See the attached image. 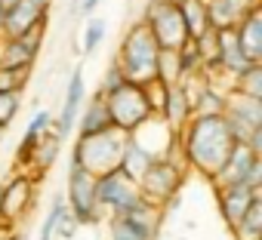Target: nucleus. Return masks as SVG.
I'll list each match as a JSON object with an SVG mask.
<instances>
[{"mask_svg": "<svg viewBox=\"0 0 262 240\" xmlns=\"http://www.w3.org/2000/svg\"><path fill=\"white\" fill-rule=\"evenodd\" d=\"M234 145L237 142L222 114H194L185 127L176 130V151L182 163L210 182L219 176Z\"/></svg>", "mask_w": 262, "mask_h": 240, "instance_id": "nucleus-1", "label": "nucleus"}, {"mask_svg": "<svg viewBox=\"0 0 262 240\" xmlns=\"http://www.w3.org/2000/svg\"><path fill=\"white\" fill-rule=\"evenodd\" d=\"M158 53L161 46L151 37V31L145 28V22H133L126 28V34L120 37L114 62L129 83H148L155 80V71H158Z\"/></svg>", "mask_w": 262, "mask_h": 240, "instance_id": "nucleus-2", "label": "nucleus"}, {"mask_svg": "<svg viewBox=\"0 0 262 240\" xmlns=\"http://www.w3.org/2000/svg\"><path fill=\"white\" fill-rule=\"evenodd\" d=\"M185 173H188V166L182 163L179 151L151 160V166H148V170L142 173V179L136 182L142 200L151 203V206H158V209H164V206L173 203L176 194L182 191V185H185Z\"/></svg>", "mask_w": 262, "mask_h": 240, "instance_id": "nucleus-3", "label": "nucleus"}, {"mask_svg": "<svg viewBox=\"0 0 262 240\" xmlns=\"http://www.w3.org/2000/svg\"><path fill=\"white\" fill-rule=\"evenodd\" d=\"M123 142H126V133H120V130H105L99 136H77L74 145H71V160L68 163L83 166L90 176L111 173L120 163Z\"/></svg>", "mask_w": 262, "mask_h": 240, "instance_id": "nucleus-4", "label": "nucleus"}, {"mask_svg": "<svg viewBox=\"0 0 262 240\" xmlns=\"http://www.w3.org/2000/svg\"><path fill=\"white\" fill-rule=\"evenodd\" d=\"M225 124L234 136V142L250 145L253 151L262 154V99H250L241 92H228L225 99Z\"/></svg>", "mask_w": 262, "mask_h": 240, "instance_id": "nucleus-5", "label": "nucleus"}, {"mask_svg": "<svg viewBox=\"0 0 262 240\" xmlns=\"http://www.w3.org/2000/svg\"><path fill=\"white\" fill-rule=\"evenodd\" d=\"M105 105H108L114 130H120V133H133V130H139L145 124V120L155 117V111H151V105L145 99L142 83H129L126 80L120 89L105 95Z\"/></svg>", "mask_w": 262, "mask_h": 240, "instance_id": "nucleus-6", "label": "nucleus"}, {"mask_svg": "<svg viewBox=\"0 0 262 240\" xmlns=\"http://www.w3.org/2000/svg\"><path fill=\"white\" fill-rule=\"evenodd\" d=\"M65 206L68 212L74 215V222L83 228V225H99L105 215L96 203V176H90L83 166L77 163H68V179H65Z\"/></svg>", "mask_w": 262, "mask_h": 240, "instance_id": "nucleus-7", "label": "nucleus"}, {"mask_svg": "<svg viewBox=\"0 0 262 240\" xmlns=\"http://www.w3.org/2000/svg\"><path fill=\"white\" fill-rule=\"evenodd\" d=\"M139 22H145V28L151 31V37L158 40L161 50H179L188 40V31H185L176 0H148Z\"/></svg>", "mask_w": 262, "mask_h": 240, "instance_id": "nucleus-8", "label": "nucleus"}, {"mask_svg": "<svg viewBox=\"0 0 262 240\" xmlns=\"http://www.w3.org/2000/svg\"><path fill=\"white\" fill-rule=\"evenodd\" d=\"M164 209L139 200L133 209L108 219V240H158Z\"/></svg>", "mask_w": 262, "mask_h": 240, "instance_id": "nucleus-9", "label": "nucleus"}, {"mask_svg": "<svg viewBox=\"0 0 262 240\" xmlns=\"http://www.w3.org/2000/svg\"><path fill=\"white\" fill-rule=\"evenodd\" d=\"M142 200L139 194V185L133 179H126L120 170H111V173H102L96 176V203L102 209V215H120L126 209H133L136 203Z\"/></svg>", "mask_w": 262, "mask_h": 240, "instance_id": "nucleus-10", "label": "nucleus"}, {"mask_svg": "<svg viewBox=\"0 0 262 240\" xmlns=\"http://www.w3.org/2000/svg\"><path fill=\"white\" fill-rule=\"evenodd\" d=\"M213 185H250V188H262V154L253 151L250 145H234L228 160L222 163L219 176L213 179Z\"/></svg>", "mask_w": 262, "mask_h": 240, "instance_id": "nucleus-11", "label": "nucleus"}, {"mask_svg": "<svg viewBox=\"0 0 262 240\" xmlns=\"http://www.w3.org/2000/svg\"><path fill=\"white\" fill-rule=\"evenodd\" d=\"M34 176L16 173L0 185V222L4 225H16L22 215H28V209L34 206Z\"/></svg>", "mask_w": 262, "mask_h": 240, "instance_id": "nucleus-12", "label": "nucleus"}, {"mask_svg": "<svg viewBox=\"0 0 262 240\" xmlns=\"http://www.w3.org/2000/svg\"><path fill=\"white\" fill-rule=\"evenodd\" d=\"M47 25L22 34V37H0V68L10 71H31L37 62V53L43 46Z\"/></svg>", "mask_w": 262, "mask_h": 240, "instance_id": "nucleus-13", "label": "nucleus"}, {"mask_svg": "<svg viewBox=\"0 0 262 240\" xmlns=\"http://www.w3.org/2000/svg\"><path fill=\"white\" fill-rule=\"evenodd\" d=\"M86 102V80H83V68L77 65L65 83V99H62V111L59 117H53V133L65 142L71 133H74V124H77V114Z\"/></svg>", "mask_w": 262, "mask_h": 240, "instance_id": "nucleus-14", "label": "nucleus"}, {"mask_svg": "<svg viewBox=\"0 0 262 240\" xmlns=\"http://www.w3.org/2000/svg\"><path fill=\"white\" fill-rule=\"evenodd\" d=\"M50 10H43L34 0H10L7 4V16L0 25V37H22L40 25H47Z\"/></svg>", "mask_w": 262, "mask_h": 240, "instance_id": "nucleus-15", "label": "nucleus"}, {"mask_svg": "<svg viewBox=\"0 0 262 240\" xmlns=\"http://www.w3.org/2000/svg\"><path fill=\"white\" fill-rule=\"evenodd\" d=\"M259 197L256 188L250 185H216V203H219V215L228 225V231L237 228V222L244 219V212L250 209V203Z\"/></svg>", "mask_w": 262, "mask_h": 240, "instance_id": "nucleus-16", "label": "nucleus"}, {"mask_svg": "<svg viewBox=\"0 0 262 240\" xmlns=\"http://www.w3.org/2000/svg\"><path fill=\"white\" fill-rule=\"evenodd\" d=\"M105 130H114V124H111L105 95L96 89V92L83 102V108H80V114H77L74 133H77V136H99V133H105Z\"/></svg>", "mask_w": 262, "mask_h": 240, "instance_id": "nucleus-17", "label": "nucleus"}, {"mask_svg": "<svg viewBox=\"0 0 262 240\" xmlns=\"http://www.w3.org/2000/svg\"><path fill=\"white\" fill-rule=\"evenodd\" d=\"M161 120L170 127V130H179L191 120V89L185 80L179 83H170L167 86V99H164V108H161Z\"/></svg>", "mask_w": 262, "mask_h": 240, "instance_id": "nucleus-18", "label": "nucleus"}, {"mask_svg": "<svg viewBox=\"0 0 262 240\" xmlns=\"http://www.w3.org/2000/svg\"><path fill=\"white\" fill-rule=\"evenodd\" d=\"M53 130V114L50 111H34V117L28 120V127L19 139V148H16V170L19 173H28V163H31V154L37 148V142Z\"/></svg>", "mask_w": 262, "mask_h": 240, "instance_id": "nucleus-19", "label": "nucleus"}, {"mask_svg": "<svg viewBox=\"0 0 262 240\" xmlns=\"http://www.w3.org/2000/svg\"><path fill=\"white\" fill-rule=\"evenodd\" d=\"M253 7H259V0H207V22L210 28H234Z\"/></svg>", "mask_w": 262, "mask_h": 240, "instance_id": "nucleus-20", "label": "nucleus"}, {"mask_svg": "<svg viewBox=\"0 0 262 240\" xmlns=\"http://www.w3.org/2000/svg\"><path fill=\"white\" fill-rule=\"evenodd\" d=\"M234 34H237L241 50L247 53V59L256 62V65H262V10H259V7H253V10L234 25Z\"/></svg>", "mask_w": 262, "mask_h": 240, "instance_id": "nucleus-21", "label": "nucleus"}, {"mask_svg": "<svg viewBox=\"0 0 262 240\" xmlns=\"http://www.w3.org/2000/svg\"><path fill=\"white\" fill-rule=\"evenodd\" d=\"M151 160H158V157H151L133 136H126V142H123V151H120V163H117V170L126 176V179H133V182H139L142 179V173L151 166Z\"/></svg>", "mask_w": 262, "mask_h": 240, "instance_id": "nucleus-22", "label": "nucleus"}, {"mask_svg": "<svg viewBox=\"0 0 262 240\" xmlns=\"http://www.w3.org/2000/svg\"><path fill=\"white\" fill-rule=\"evenodd\" d=\"M59 151H62V139L50 130L40 142H37V148H34V154H31V163H28V176H40L43 179V173L59 160Z\"/></svg>", "mask_w": 262, "mask_h": 240, "instance_id": "nucleus-23", "label": "nucleus"}, {"mask_svg": "<svg viewBox=\"0 0 262 240\" xmlns=\"http://www.w3.org/2000/svg\"><path fill=\"white\" fill-rule=\"evenodd\" d=\"M179 4V13H182V22H185V31L188 37H201L210 22H207V0H176Z\"/></svg>", "mask_w": 262, "mask_h": 240, "instance_id": "nucleus-24", "label": "nucleus"}, {"mask_svg": "<svg viewBox=\"0 0 262 240\" xmlns=\"http://www.w3.org/2000/svg\"><path fill=\"white\" fill-rule=\"evenodd\" d=\"M231 92L250 95V99H262V65H250L247 71H241L231 83Z\"/></svg>", "mask_w": 262, "mask_h": 240, "instance_id": "nucleus-25", "label": "nucleus"}, {"mask_svg": "<svg viewBox=\"0 0 262 240\" xmlns=\"http://www.w3.org/2000/svg\"><path fill=\"white\" fill-rule=\"evenodd\" d=\"M155 77H158L161 83H167V86L182 80L179 59H176V50H161V53H158V71H155Z\"/></svg>", "mask_w": 262, "mask_h": 240, "instance_id": "nucleus-26", "label": "nucleus"}, {"mask_svg": "<svg viewBox=\"0 0 262 240\" xmlns=\"http://www.w3.org/2000/svg\"><path fill=\"white\" fill-rule=\"evenodd\" d=\"M176 59H179L182 80H185V77H198V74H201V53H198V46H194V40H191V37L176 50Z\"/></svg>", "mask_w": 262, "mask_h": 240, "instance_id": "nucleus-27", "label": "nucleus"}, {"mask_svg": "<svg viewBox=\"0 0 262 240\" xmlns=\"http://www.w3.org/2000/svg\"><path fill=\"white\" fill-rule=\"evenodd\" d=\"M105 31H108V25H105V19H86V25H83V40H80V50L86 53V56H93L99 46H102V40H105Z\"/></svg>", "mask_w": 262, "mask_h": 240, "instance_id": "nucleus-28", "label": "nucleus"}, {"mask_svg": "<svg viewBox=\"0 0 262 240\" xmlns=\"http://www.w3.org/2000/svg\"><path fill=\"white\" fill-rule=\"evenodd\" d=\"M65 209V197L62 194H56L53 197V203H50V209H47V215H43V222H40V231H37V240H56L53 234H56V219H59V212Z\"/></svg>", "mask_w": 262, "mask_h": 240, "instance_id": "nucleus-29", "label": "nucleus"}, {"mask_svg": "<svg viewBox=\"0 0 262 240\" xmlns=\"http://www.w3.org/2000/svg\"><path fill=\"white\" fill-rule=\"evenodd\" d=\"M22 111V92H0V127H10Z\"/></svg>", "mask_w": 262, "mask_h": 240, "instance_id": "nucleus-30", "label": "nucleus"}, {"mask_svg": "<svg viewBox=\"0 0 262 240\" xmlns=\"http://www.w3.org/2000/svg\"><path fill=\"white\" fill-rule=\"evenodd\" d=\"M31 80V71H10L0 68V92H22Z\"/></svg>", "mask_w": 262, "mask_h": 240, "instance_id": "nucleus-31", "label": "nucleus"}, {"mask_svg": "<svg viewBox=\"0 0 262 240\" xmlns=\"http://www.w3.org/2000/svg\"><path fill=\"white\" fill-rule=\"evenodd\" d=\"M77 222H74V215L68 212V206L59 212V219H56V234L53 237H59V240H74V234H77Z\"/></svg>", "mask_w": 262, "mask_h": 240, "instance_id": "nucleus-32", "label": "nucleus"}, {"mask_svg": "<svg viewBox=\"0 0 262 240\" xmlns=\"http://www.w3.org/2000/svg\"><path fill=\"white\" fill-rule=\"evenodd\" d=\"M126 83V77H123V71L117 68V62H111L108 65V71H105V77H102V86H99V92L102 95H108V92H114V89H120Z\"/></svg>", "mask_w": 262, "mask_h": 240, "instance_id": "nucleus-33", "label": "nucleus"}, {"mask_svg": "<svg viewBox=\"0 0 262 240\" xmlns=\"http://www.w3.org/2000/svg\"><path fill=\"white\" fill-rule=\"evenodd\" d=\"M99 4H102V0H80V13L83 16H93L99 10Z\"/></svg>", "mask_w": 262, "mask_h": 240, "instance_id": "nucleus-34", "label": "nucleus"}, {"mask_svg": "<svg viewBox=\"0 0 262 240\" xmlns=\"http://www.w3.org/2000/svg\"><path fill=\"white\" fill-rule=\"evenodd\" d=\"M4 16H7V4L0 0V25H4Z\"/></svg>", "mask_w": 262, "mask_h": 240, "instance_id": "nucleus-35", "label": "nucleus"}, {"mask_svg": "<svg viewBox=\"0 0 262 240\" xmlns=\"http://www.w3.org/2000/svg\"><path fill=\"white\" fill-rule=\"evenodd\" d=\"M34 4H40L43 10H50V7H53V0H34Z\"/></svg>", "mask_w": 262, "mask_h": 240, "instance_id": "nucleus-36", "label": "nucleus"}, {"mask_svg": "<svg viewBox=\"0 0 262 240\" xmlns=\"http://www.w3.org/2000/svg\"><path fill=\"white\" fill-rule=\"evenodd\" d=\"M4 139H7V130H4V127H0V145H4Z\"/></svg>", "mask_w": 262, "mask_h": 240, "instance_id": "nucleus-37", "label": "nucleus"}]
</instances>
